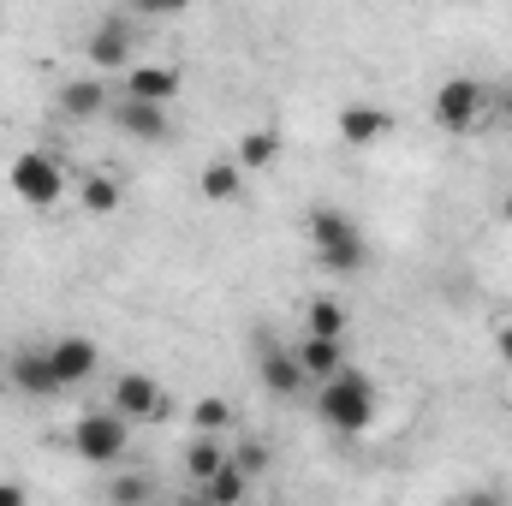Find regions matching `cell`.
Wrapping results in <instances>:
<instances>
[{"label": "cell", "instance_id": "1", "mask_svg": "<svg viewBox=\"0 0 512 506\" xmlns=\"http://www.w3.org/2000/svg\"><path fill=\"white\" fill-rule=\"evenodd\" d=\"M304 239H310V251L316 262L328 268V274H358L364 262H370V245H364V227L346 215V209H310V221H304Z\"/></svg>", "mask_w": 512, "mask_h": 506}, {"label": "cell", "instance_id": "2", "mask_svg": "<svg viewBox=\"0 0 512 506\" xmlns=\"http://www.w3.org/2000/svg\"><path fill=\"white\" fill-rule=\"evenodd\" d=\"M376 381L364 376V370H340L334 381H322L316 387V417L328 423V429H340V435H364L370 423H376Z\"/></svg>", "mask_w": 512, "mask_h": 506}, {"label": "cell", "instance_id": "3", "mask_svg": "<svg viewBox=\"0 0 512 506\" xmlns=\"http://www.w3.org/2000/svg\"><path fill=\"white\" fill-rule=\"evenodd\" d=\"M126 441H131V429H126V417H114V411H84L72 423V453L84 465H120Z\"/></svg>", "mask_w": 512, "mask_h": 506}, {"label": "cell", "instance_id": "4", "mask_svg": "<svg viewBox=\"0 0 512 506\" xmlns=\"http://www.w3.org/2000/svg\"><path fill=\"white\" fill-rule=\"evenodd\" d=\"M12 191L30 203V209H48V203H60L66 197V167L48 155V149H24L18 161H12Z\"/></svg>", "mask_w": 512, "mask_h": 506}, {"label": "cell", "instance_id": "5", "mask_svg": "<svg viewBox=\"0 0 512 506\" xmlns=\"http://www.w3.org/2000/svg\"><path fill=\"white\" fill-rule=\"evenodd\" d=\"M251 358H256V381H262L274 399H298V393H304V370H298L292 346H280L268 328L251 334Z\"/></svg>", "mask_w": 512, "mask_h": 506}, {"label": "cell", "instance_id": "6", "mask_svg": "<svg viewBox=\"0 0 512 506\" xmlns=\"http://www.w3.org/2000/svg\"><path fill=\"white\" fill-rule=\"evenodd\" d=\"M489 84H477V78H447L441 90H435V126L447 131H477V120L489 114Z\"/></svg>", "mask_w": 512, "mask_h": 506}, {"label": "cell", "instance_id": "7", "mask_svg": "<svg viewBox=\"0 0 512 506\" xmlns=\"http://www.w3.org/2000/svg\"><path fill=\"white\" fill-rule=\"evenodd\" d=\"M108 411L126 417V423H155V417H167V393H161L155 376L126 370V376H114V405H108Z\"/></svg>", "mask_w": 512, "mask_h": 506}, {"label": "cell", "instance_id": "8", "mask_svg": "<svg viewBox=\"0 0 512 506\" xmlns=\"http://www.w3.org/2000/svg\"><path fill=\"white\" fill-rule=\"evenodd\" d=\"M108 120L126 131V137H137V143H167V137H173V120H167V108H149V102H131V96H114Z\"/></svg>", "mask_w": 512, "mask_h": 506}, {"label": "cell", "instance_id": "9", "mask_svg": "<svg viewBox=\"0 0 512 506\" xmlns=\"http://www.w3.org/2000/svg\"><path fill=\"white\" fill-rule=\"evenodd\" d=\"M48 364H54V381L60 387H78V381L96 376V364H102V352L84 340V334H60L54 346H48Z\"/></svg>", "mask_w": 512, "mask_h": 506}, {"label": "cell", "instance_id": "10", "mask_svg": "<svg viewBox=\"0 0 512 506\" xmlns=\"http://www.w3.org/2000/svg\"><path fill=\"white\" fill-rule=\"evenodd\" d=\"M90 66H102V72H114V66H126L131 60V18L126 12H108V18H96V30H90Z\"/></svg>", "mask_w": 512, "mask_h": 506}, {"label": "cell", "instance_id": "11", "mask_svg": "<svg viewBox=\"0 0 512 506\" xmlns=\"http://www.w3.org/2000/svg\"><path fill=\"white\" fill-rule=\"evenodd\" d=\"M6 381L18 387V393H30V399H54V393H66L60 381H54V364H48V346H24L18 358H12V370Z\"/></svg>", "mask_w": 512, "mask_h": 506}, {"label": "cell", "instance_id": "12", "mask_svg": "<svg viewBox=\"0 0 512 506\" xmlns=\"http://www.w3.org/2000/svg\"><path fill=\"white\" fill-rule=\"evenodd\" d=\"M120 96H131V102H149V108H167V102L179 96V72H173V66H131Z\"/></svg>", "mask_w": 512, "mask_h": 506}, {"label": "cell", "instance_id": "13", "mask_svg": "<svg viewBox=\"0 0 512 506\" xmlns=\"http://www.w3.org/2000/svg\"><path fill=\"white\" fill-rule=\"evenodd\" d=\"M292 358H298L304 381H316V387H322V381H334L340 370H346V346H340V340H310V334H304V340L292 346Z\"/></svg>", "mask_w": 512, "mask_h": 506}, {"label": "cell", "instance_id": "14", "mask_svg": "<svg viewBox=\"0 0 512 506\" xmlns=\"http://www.w3.org/2000/svg\"><path fill=\"white\" fill-rule=\"evenodd\" d=\"M114 108V90L102 84V78H72V84H60V114L66 120H96V114H108Z\"/></svg>", "mask_w": 512, "mask_h": 506}, {"label": "cell", "instance_id": "15", "mask_svg": "<svg viewBox=\"0 0 512 506\" xmlns=\"http://www.w3.org/2000/svg\"><path fill=\"white\" fill-rule=\"evenodd\" d=\"M340 137L358 143V149H370V143H382L387 137V114L382 108H370V102H352V108H340Z\"/></svg>", "mask_w": 512, "mask_h": 506}, {"label": "cell", "instance_id": "16", "mask_svg": "<svg viewBox=\"0 0 512 506\" xmlns=\"http://www.w3.org/2000/svg\"><path fill=\"white\" fill-rule=\"evenodd\" d=\"M227 459H233V453L221 447V435H197V441L185 447V477H191V483L203 489V483H209V477H215V471H221Z\"/></svg>", "mask_w": 512, "mask_h": 506}, {"label": "cell", "instance_id": "17", "mask_svg": "<svg viewBox=\"0 0 512 506\" xmlns=\"http://www.w3.org/2000/svg\"><path fill=\"white\" fill-rule=\"evenodd\" d=\"M346 304H334V298H310V310H304V334L310 340H346Z\"/></svg>", "mask_w": 512, "mask_h": 506}, {"label": "cell", "instance_id": "18", "mask_svg": "<svg viewBox=\"0 0 512 506\" xmlns=\"http://www.w3.org/2000/svg\"><path fill=\"white\" fill-rule=\"evenodd\" d=\"M197 185H203V197H209V203H239V191H245V173H239V161H209Z\"/></svg>", "mask_w": 512, "mask_h": 506}, {"label": "cell", "instance_id": "19", "mask_svg": "<svg viewBox=\"0 0 512 506\" xmlns=\"http://www.w3.org/2000/svg\"><path fill=\"white\" fill-rule=\"evenodd\" d=\"M197 495H209L215 506H239L245 495H251V477H245V471H239V465L227 459V465H221V471H215V477H209V483L197 489Z\"/></svg>", "mask_w": 512, "mask_h": 506}, {"label": "cell", "instance_id": "20", "mask_svg": "<svg viewBox=\"0 0 512 506\" xmlns=\"http://www.w3.org/2000/svg\"><path fill=\"white\" fill-rule=\"evenodd\" d=\"M274 155H280V137H274V131H245V137H239V149H233L239 173H262Z\"/></svg>", "mask_w": 512, "mask_h": 506}, {"label": "cell", "instance_id": "21", "mask_svg": "<svg viewBox=\"0 0 512 506\" xmlns=\"http://www.w3.org/2000/svg\"><path fill=\"white\" fill-rule=\"evenodd\" d=\"M78 197H84V209H90V215H114V209H120V179L90 173V179L78 185Z\"/></svg>", "mask_w": 512, "mask_h": 506}, {"label": "cell", "instance_id": "22", "mask_svg": "<svg viewBox=\"0 0 512 506\" xmlns=\"http://www.w3.org/2000/svg\"><path fill=\"white\" fill-rule=\"evenodd\" d=\"M191 423H197V435H221L233 423V405L227 399H197L191 405Z\"/></svg>", "mask_w": 512, "mask_h": 506}, {"label": "cell", "instance_id": "23", "mask_svg": "<svg viewBox=\"0 0 512 506\" xmlns=\"http://www.w3.org/2000/svg\"><path fill=\"white\" fill-rule=\"evenodd\" d=\"M149 477H108V506H149Z\"/></svg>", "mask_w": 512, "mask_h": 506}, {"label": "cell", "instance_id": "24", "mask_svg": "<svg viewBox=\"0 0 512 506\" xmlns=\"http://www.w3.org/2000/svg\"><path fill=\"white\" fill-rule=\"evenodd\" d=\"M233 465H239V471H245V477H262V471H268V447H262V441H239V453H233Z\"/></svg>", "mask_w": 512, "mask_h": 506}, {"label": "cell", "instance_id": "25", "mask_svg": "<svg viewBox=\"0 0 512 506\" xmlns=\"http://www.w3.org/2000/svg\"><path fill=\"white\" fill-rule=\"evenodd\" d=\"M489 114H495V120H507V126H512V90H495V96H489Z\"/></svg>", "mask_w": 512, "mask_h": 506}, {"label": "cell", "instance_id": "26", "mask_svg": "<svg viewBox=\"0 0 512 506\" xmlns=\"http://www.w3.org/2000/svg\"><path fill=\"white\" fill-rule=\"evenodd\" d=\"M459 506H507V495H495V489H471Z\"/></svg>", "mask_w": 512, "mask_h": 506}, {"label": "cell", "instance_id": "27", "mask_svg": "<svg viewBox=\"0 0 512 506\" xmlns=\"http://www.w3.org/2000/svg\"><path fill=\"white\" fill-rule=\"evenodd\" d=\"M0 506H30V501H24V489H18V483H0Z\"/></svg>", "mask_w": 512, "mask_h": 506}, {"label": "cell", "instance_id": "28", "mask_svg": "<svg viewBox=\"0 0 512 506\" xmlns=\"http://www.w3.org/2000/svg\"><path fill=\"white\" fill-rule=\"evenodd\" d=\"M495 346H501V364H512V322L501 328V334H495Z\"/></svg>", "mask_w": 512, "mask_h": 506}, {"label": "cell", "instance_id": "29", "mask_svg": "<svg viewBox=\"0 0 512 506\" xmlns=\"http://www.w3.org/2000/svg\"><path fill=\"white\" fill-rule=\"evenodd\" d=\"M179 506H215V501H209V495H185Z\"/></svg>", "mask_w": 512, "mask_h": 506}, {"label": "cell", "instance_id": "30", "mask_svg": "<svg viewBox=\"0 0 512 506\" xmlns=\"http://www.w3.org/2000/svg\"><path fill=\"white\" fill-rule=\"evenodd\" d=\"M501 215H507V221H512V191H507V203H501Z\"/></svg>", "mask_w": 512, "mask_h": 506}]
</instances>
